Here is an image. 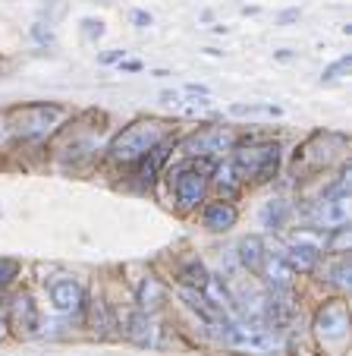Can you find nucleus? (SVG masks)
Wrapping results in <instances>:
<instances>
[{"label":"nucleus","mask_w":352,"mask_h":356,"mask_svg":"<svg viewBox=\"0 0 352 356\" xmlns=\"http://www.w3.org/2000/svg\"><path fill=\"white\" fill-rule=\"evenodd\" d=\"M286 221H290V205H286L283 199L265 202V209H261V227L265 230H283Z\"/></svg>","instance_id":"18"},{"label":"nucleus","mask_w":352,"mask_h":356,"mask_svg":"<svg viewBox=\"0 0 352 356\" xmlns=\"http://www.w3.org/2000/svg\"><path fill=\"white\" fill-rule=\"evenodd\" d=\"M208 177H211V164L208 161H186L173 170V199L180 205V211L199 209V202H205L208 195Z\"/></svg>","instance_id":"4"},{"label":"nucleus","mask_w":352,"mask_h":356,"mask_svg":"<svg viewBox=\"0 0 352 356\" xmlns=\"http://www.w3.org/2000/svg\"><path fill=\"white\" fill-rule=\"evenodd\" d=\"M133 19H135V26H139V29H148V26H151V13H145V10H135V13H133Z\"/></svg>","instance_id":"26"},{"label":"nucleus","mask_w":352,"mask_h":356,"mask_svg":"<svg viewBox=\"0 0 352 356\" xmlns=\"http://www.w3.org/2000/svg\"><path fill=\"white\" fill-rule=\"evenodd\" d=\"M173 145H176V142L167 136V139H160L151 152H145V155L135 161V164H139V180L142 183H154V180H158V174L164 170V164H167V158H170V148Z\"/></svg>","instance_id":"13"},{"label":"nucleus","mask_w":352,"mask_h":356,"mask_svg":"<svg viewBox=\"0 0 352 356\" xmlns=\"http://www.w3.org/2000/svg\"><path fill=\"white\" fill-rule=\"evenodd\" d=\"M312 218L318 227L333 230L349 224V193H337V195H321L318 205L312 209Z\"/></svg>","instance_id":"9"},{"label":"nucleus","mask_w":352,"mask_h":356,"mask_svg":"<svg viewBox=\"0 0 352 356\" xmlns=\"http://www.w3.org/2000/svg\"><path fill=\"white\" fill-rule=\"evenodd\" d=\"M167 133H170V127H167L164 120H158V117L135 120V123H129L123 133L113 136L107 155H110V161H117V164H135L145 152H151L160 139H167Z\"/></svg>","instance_id":"1"},{"label":"nucleus","mask_w":352,"mask_h":356,"mask_svg":"<svg viewBox=\"0 0 352 356\" xmlns=\"http://www.w3.org/2000/svg\"><path fill=\"white\" fill-rule=\"evenodd\" d=\"M230 114L236 117H249V114H267V117H280V108L274 104H233Z\"/></svg>","instance_id":"22"},{"label":"nucleus","mask_w":352,"mask_h":356,"mask_svg":"<svg viewBox=\"0 0 352 356\" xmlns=\"http://www.w3.org/2000/svg\"><path fill=\"white\" fill-rule=\"evenodd\" d=\"M0 337H3V318H0Z\"/></svg>","instance_id":"31"},{"label":"nucleus","mask_w":352,"mask_h":356,"mask_svg":"<svg viewBox=\"0 0 352 356\" xmlns=\"http://www.w3.org/2000/svg\"><path fill=\"white\" fill-rule=\"evenodd\" d=\"M236 218H240V211L233 209L226 199L208 202L205 209H201V224H205L211 234H224V230H230L233 224H236Z\"/></svg>","instance_id":"14"},{"label":"nucleus","mask_w":352,"mask_h":356,"mask_svg":"<svg viewBox=\"0 0 352 356\" xmlns=\"http://www.w3.org/2000/svg\"><path fill=\"white\" fill-rule=\"evenodd\" d=\"M47 300L57 316H79L85 309V290L76 277H53L47 281Z\"/></svg>","instance_id":"7"},{"label":"nucleus","mask_w":352,"mask_h":356,"mask_svg":"<svg viewBox=\"0 0 352 356\" xmlns=\"http://www.w3.org/2000/svg\"><path fill=\"white\" fill-rule=\"evenodd\" d=\"M123 337L126 341H133V343H139V347H148L151 343V318H148V312H142V309H133V312H126L123 316Z\"/></svg>","instance_id":"15"},{"label":"nucleus","mask_w":352,"mask_h":356,"mask_svg":"<svg viewBox=\"0 0 352 356\" xmlns=\"http://www.w3.org/2000/svg\"><path fill=\"white\" fill-rule=\"evenodd\" d=\"M240 252H236V256H240V262H242V268L246 271H252V275H258V268H261V262H265V243L258 240V236H242L240 240Z\"/></svg>","instance_id":"17"},{"label":"nucleus","mask_w":352,"mask_h":356,"mask_svg":"<svg viewBox=\"0 0 352 356\" xmlns=\"http://www.w3.org/2000/svg\"><path fill=\"white\" fill-rule=\"evenodd\" d=\"M315 331H318L324 341H343L346 331H349V309H346L343 300H330L324 302L315 316Z\"/></svg>","instance_id":"8"},{"label":"nucleus","mask_w":352,"mask_h":356,"mask_svg":"<svg viewBox=\"0 0 352 356\" xmlns=\"http://www.w3.org/2000/svg\"><path fill=\"white\" fill-rule=\"evenodd\" d=\"M10 325L16 328L19 337H35L41 331V312H38V306H35V300L28 293L13 300V318H10Z\"/></svg>","instance_id":"10"},{"label":"nucleus","mask_w":352,"mask_h":356,"mask_svg":"<svg viewBox=\"0 0 352 356\" xmlns=\"http://www.w3.org/2000/svg\"><path fill=\"white\" fill-rule=\"evenodd\" d=\"M123 57H126V51H107V54H101L98 60H101V63H120Z\"/></svg>","instance_id":"27"},{"label":"nucleus","mask_w":352,"mask_h":356,"mask_svg":"<svg viewBox=\"0 0 352 356\" xmlns=\"http://www.w3.org/2000/svg\"><path fill=\"white\" fill-rule=\"evenodd\" d=\"M258 277H265L267 287L280 290V293H290V287H292V268L283 262V256H274V252H265Z\"/></svg>","instance_id":"12"},{"label":"nucleus","mask_w":352,"mask_h":356,"mask_svg":"<svg viewBox=\"0 0 352 356\" xmlns=\"http://www.w3.org/2000/svg\"><path fill=\"white\" fill-rule=\"evenodd\" d=\"M120 70H126V73H139V70H142V63H139V60H126V63L120 60Z\"/></svg>","instance_id":"28"},{"label":"nucleus","mask_w":352,"mask_h":356,"mask_svg":"<svg viewBox=\"0 0 352 356\" xmlns=\"http://www.w3.org/2000/svg\"><path fill=\"white\" fill-rule=\"evenodd\" d=\"M280 256H283V262L292 268V275H312L321 262V249L308 246V243H299V240H290Z\"/></svg>","instance_id":"11"},{"label":"nucleus","mask_w":352,"mask_h":356,"mask_svg":"<svg viewBox=\"0 0 352 356\" xmlns=\"http://www.w3.org/2000/svg\"><path fill=\"white\" fill-rule=\"evenodd\" d=\"M19 277V262L16 259H0V293Z\"/></svg>","instance_id":"24"},{"label":"nucleus","mask_w":352,"mask_h":356,"mask_svg":"<svg viewBox=\"0 0 352 356\" xmlns=\"http://www.w3.org/2000/svg\"><path fill=\"white\" fill-rule=\"evenodd\" d=\"M167 300V290L164 284L158 281V277H142V284L135 287V302H139V309L142 312H154L160 309Z\"/></svg>","instance_id":"16"},{"label":"nucleus","mask_w":352,"mask_h":356,"mask_svg":"<svg viewBox=\"0 0 352 356\" xmlns=\"http://www.w3.org/2000/svg\"><path fill=\"white\" fill-rule=\"evenodd\" d=\"M230 164L242 183H267L280 170V145L277 142H255V145L233 152Z\"/></svg>","instance_id":"2"},{"label":"nucleus","mask_w":352,"mask_h":356,"mask_svg":"<svg viewBox=\"0 0 352 356\" xmlns=\"http://www.w3.org/2000/svg\"><path fill=\"white\" fill-rule=\"evenodd\" d=\"M233 145H236V136L230 127H205L183 142V152L189 158H208L217 152H230Z\"/></svg>","instance_id":"6"},{"label":"nucleus","mask_w":352,"mask_h":356,"mask_svg":"<svg viewBox=\"0 0 352 356\" xmlns=\"http://www.w3.org/2000/svg\"><path fill=\"white\" fill-rule=\"evenodd\" d=\"M343 73H349V57H340L337 63H330V67L321 73V86H333V82H340Z\"/></svg>","instance_id":"23"},{"label":"nucleus","mask_w":352,"mask_h":356,"mask_svg":"<svg viewBox=\"0 0 352 356\" xmlns=\"http://www.w3.org/2000/svg\"><path fill=\"white\" fill-rule=\"evenodd\" d=\"M220 337H224L226 347L233 350H249V353H267V350H274V343H277V337L267 331L265 322H233V318H220Z\"/></svg>","instance_id":"5"},{"label":"nucleus","mask_w":352,"mask_h":356,"mask_svg":"<svg viewBox=\"0 0 352 356\" xmlns=\"http://www.w3.org/2000/svg\"><path fill=\"white\" fill-rule=\"evenodd\" d=\"M327 281L340 290H349V281H352V268H349V256H337L327 268Z\"/></svg>","instance_id":"21"},{"label":"nucleus","mask_w":352,"mask_h":356,"mask_svg":"<svg viewBox=\"0 0 352 356\" xmlns=\"http://www.w3.org/2000/svg\"><path fill=\"white\" fill-rule=\"evenodd\" d=\"M60 120H63V108H60V104H44V101H35V104H22V108L10 111L7 133L16 136V139H41V136H47Z\"/></svg>","instance_id":"3"},{"label":"nucleus","mask_w":352,"mask_h":356,"mask_svg":"<svg viewBox=\"0 0 352 356\" xmlns=\"http://www.w3.org/2000/svg\"><path fill=\"white\" fill-rule=\"evenodd\" d=\"M176 275H180V281L186 284L189 290H205L208 277H211V275H208V268L199 262V259H189V262H183Z\"/></svg>","instance_id":"19"},{"label":"nucleus","mask_w":352,"mask_h":356,"mask_svg":"<svg viewBox=\"0 0 352 356\" xmlns=\"http://www.w3.org/2000/svg\"><path fill=\"white\" fill-rule=\"evenodd\" d=\"M296 16H299V10H286V13H283V22H290V19H296Z\"/></svg>","instance_id":"29"},{"label":"nucleus","mask_w":352,"mask_h":356,"mask_svg":"<svg viewBox=\"0 0 352 356\" xmlns=\"http://www.w3.org/2000/svg\"><path fill=\"white\" fill-rule=\"evenodd\" d=\"M88 318H92V331H94L98 337H107V334H110L113 318H110V312H107L104 300H94L92 306H88Z\"/></svg>","instance_id":"20"},{"label":"nucleus","mask_w":352,"mask_h":356,"mask_svg":"<svg viewBox=\"0 0 352 356\" xmlns=\"http://www.w3.org/2000/svg\"><path fill=\"white\" fill-rule=\"evenodd\" d=\"M3 136H10V133H7V123H3V127H0V139H3Z\"/></svg>","instance_id":"30"},{"label":"nucleus","mask_w":352,"mask_h":356,"mask_svg":"<svg viewBox=\"0 0 352 356\" xmlns=\"http://www.w3.org/2000/svg\"><path fill=\"white\" fill-rule=\"evenodd\" d=\"M82 35H85L88 41L104 38V22L101 19H82Z\"/></svg>","instance_id":"25"}]
</instances>
